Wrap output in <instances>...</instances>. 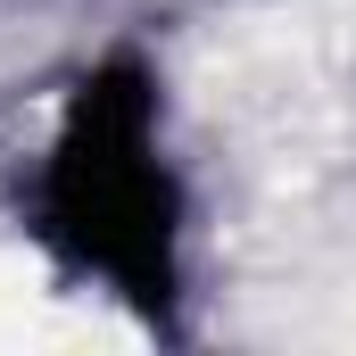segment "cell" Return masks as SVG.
<instances>
[{
	"label": "cell",
	"mask_w": 356,
	"mask_h": 356,
	"mask_svg": "<svg viewBox=\"0 0 356 356\" xmlns=\"http://www.w3.org/2000/svg\"><path fill=\"white\" fill-rule=\"evenodd\" d=\"M33 232L116 298L149 315L175 307L182 191L158 149V91L141 67H99L75 83L33 166Z\"/></svg>",
	"instance_id": "6da1fadb"
}]
</instances>
